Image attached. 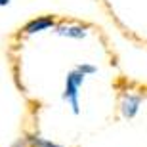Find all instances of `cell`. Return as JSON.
<instances>
[{
    "label": "cell",
    "instance_id": "cell-1",
    "mask_svg": "<svg viewBox=\"0 0 147 147\" xmlns=\"http://www.w3.org/2000/svg\"><path fill=\"white\" fill-rule=\"evenodd\" d=\"M86 78L88 76L76 65L67 69L65 75H63V86H61V92H59V101L63 105H67V109L75 117L80 115V90L84 86Z\"/></svg>",
    "mask_w": 147,
    "mask_h": 147
},
{
    "label": "cell",
    "instance_id": "cell-2",
    "mask_svg": "<svg viewBox=\"0 0 147 147\" xmlns=\"http://www.w3.org/2000/svg\"><path fill=\"white\" fill-rule=\"evenodd\" d=\"M52 33L55 36H61L63 40H84L90 34L88 25H80V23H73V21H57L52 27Z\"/></svg>",
    "mask_w": 147,
    "mask_h": 147
},
{
    "label": "cell",
    "instance_id": "cell-3",
    "mask_svg": "<svg viewBox=\"0 0 147 147\" xmlns=\"http://www.w3.org/2000/svg\"><path fill=\"white\" fill-rule=\"evenodd\" d=\"M142 103H143L142 96L130 94V92L122 94V98H120V113H122V117H124V119H134V117L140 113Z\"/></svg>",
    "mask_w": 147,
    "mask_h": 147
},
{
    "label": "cell",
    "instance_id": "cell-4",
    "mask_svg": "<svg viewBox=\"0 0 147 147\" xmlns=\"http://www.w3.org/2000/svg\"><path fill=\"white\" fill-rule=\"evenodd\" d=\"M76 67L80 69L82 73L86 76H92V75H96L98 73V67L96 65H92V63H86V61H82V63H76Z\"/></svg>",
    "mask_w": 147,
    "mask_h": 147
}]
</instances>
